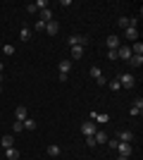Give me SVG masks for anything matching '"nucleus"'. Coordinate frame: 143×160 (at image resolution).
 I'll return each mask as SVG.
<instances>
[{"label": "nucleus", "mask_w": 143, "mask_h": 160, "mask_svg": "<svg viewBox=\"0 0 143 160\" xmlns=\"http://www.w3.org/2000/svg\"><path fill=\"white\" fill-rule=\"evenodd\" d=\"M0 93H2V86H0Z\"/></svg>", "instance_id": "obj_37"}, {"label": "nucleus", "mask_w": 143, "mask_h": 160, "mask_svg": "<svg viewBox=\"0 0 143 160\" xmlns=\"http://www.w3.org/2000/svg\"><path fill=\"white\" fill-rule=\"evenodd\" d=\"M2 50H5V55H14V46H2Z\"/></svg>", "instance_id": "obj_30"}, {"label": "nucleus", "mask_w": 143, "mask_h": 160, "mask_svg": "<svg viewBox=\"0 0 143 160\" xmlns=\"http://www.w3.org/2000/svg\"><path fill=\"white\" fill-rule=\"evenodd\" d=\"M26 12H38V7H36L34 2H29V5H26Z\"/></svg>", "instance_id": "obj_32"}, {"label": "nucleus", "mask_w": 143, "mask_h": 160, "mask_svg": "<svg viewBox=\"0 0 143 160\" xmlns=\"http://www.w3.org/2000/svg\"><path fill=\"white\" fill-rule=\"evenodd\" d=\"M86 146H88V148H93V146H95V141H93V136H86Z\"/></svg>", "instance_id": "obj_33"}, {"label": "nucleus", "mask_w": 143, "mask_h": 160, "mask_svg": "<svg viewBox=\"0 0 143 160\" xmlns=\"http://www.w3.org/2000/svg\"><path fill=\"white\" fill-rule=\"evenodd\" d=\"M129 112H131V117H138V115L143 112V98H136V100H134V105H131Z\"/></svg>", "instance_id": "obj_6"}, {"label": "nucleus", "mask_w": 143, "mask_h": 160, "mask_svg": "<svg viewBox=\"0 0 143 160\" xmlns=\"http://www.w3.org/2000/svg\"><path fill=\"white\" fill-rule=\"evenodd\" d=\"M14 117H17V120H21V122L26 120V117H29L26 105H17V108H14Z\"/></svg>", "instance_id": "obj_8"}, {"label": "nucleus", "mask_w": 143, "mask_h": 160, "mask_svg": "<svg viewBox=\"0 0 143 160\" xmlns=\"http://www.w3.org/2000/svg\"><path fill=\"white\" fill-rule=\"evenodd\" d=\"M0 143H2V148H12V146H14V136H12V134H5Z\"/></svg>", "instance_id": "obj_14"}, {"label": "nucleus", "mask_w": 143, "mask_h": 160, "mask_svg": "<svg viewBox=\"0 0 143 160\" xmlns=\"http://www.w3.org/2000/svg\"><path fill=\"white\" fill-rule=\"evenodd\" d=\"M57 31H60L57 19H53V22H48V24H45V33H48V36H57Z\"/></svg>", "instance_id": "obj_7"}, {"label": "nucleus", "mask_w": 143, "mask_h": 160, "mask_svg": "<svg viewBox=\"0 0 143 160\" xmlns=\"http://www.w3.org/2000/svg\"><path fill=\"white\" fill-rule=\"evenodd\" d=\"M81 58H83V48L74 46V48H72V60H81Z\"/></svg>", "instance_id": "obj_19"}, {"label": "nucleus", "mask_w": 143, "mask_h": 160, "mask_svg": "<svg viewBox=\"0 0 143 160\" xmlns=\"http://www.w3.org/2000/svg\"><path fill=\"white\" fill-rule=\"evenodd\" d=\"M31 36H34V31H31L29 27H24V29L19 31V38L24 41V43H26V41H31Z\"/></svg>", "instance_id": "obj_16"}, {"label": "nucleus", "mask_w": 143, "mask_h": 160, "mask_svg": "<svg viewBox=\"0 0 143 160\" xmlns=\"http://www.w3.org/2000/svg\"><path fill=\"white\" fill-rule=\"evenodd\" d=\"M12 132H14V134L24 132V122H21V120H17V122H14V124H12Z\"/></svg>", "instance_id": "obj_24"}, {"label": "nucleus", "mask_w": 143, "mask_h": 160, "mask_svg": "<svg viewBox=\"0 0 143 160\" xmlns=\"http://www.w3.org/2000/svg\"><path fill=\"white\" fill-rule=\"evenodd\" d=\"M67 43H69V46H72V48H74V46H86V43H88V36H81V33H69V36H67Z\"/></svg>", "instance_id": "obj_1"}, {"label": "nucleus", "mask_w": 143, "mask_h": 160, "mask_svg": "<svg viewBox=\"0 0 143 160\" xmlns=\"http://www.w3.org/2000/svg\"><path fill=\"white\" fill-rule=\"evenodd\" d=\"M117 81H119V86H124V88H134V86H136V77H134L131 72L117 77Z\"/></svg>", "instance_id": "obj_2"}, {"label": "nucleus", "mask_w": 143, "mask_h": 160, "mask_svg": "<svg viewBox=\"0 0 143 160\" xmlns=\"http://www.w3.org/2000/svg\"><path fill=\"white\" fill-rule=\"evenodd\" d=\"M107 58H110L112 62H115V60H119V58H117V50H107Z\"/></svg>", "instance_id": "obj_31"}, {"label": "nucleus", "mask_w": 143, "mask_h": 160, "mask_svg": "<svg viewBox=\"0 0 143 160\" xmlns=\"http://www.w3.org/2000/svg\"><path fill=\"white\" fill-rule=\"evenodd\" d=\"M88 74H91V77H93L95 81H98V79H100V77H102V72H100V67H91V72H88Z\"/></svg>", "instance_id": "obj_23"}, {"label": "nucleus", "mask_w": 143, "mask_h": 160, "mask_svg": "<svg viewBox=\"0 0 143 160\" xmlns=\"http://www.w3.org/2000/svg\"><path fill=\"white\" fill-rule=\"evenodd\" d=\"M24 129H26V132H34V129H36V120L26 117V120H24Z\"/></svg>", "instance_id": "obj_22"}, {"label": "nucleus", "mask_w": 143, "mask_h": 160, "mask_svg": "<svg viewBox=\"0 0 143 160\" xmlns=\"http://www.w3.org/2000/svg\"><path fill=\"white\" fill-rule=\"evenodd\" d=\"M119 27L129 29V17H119Z\"/></svg>", "instance_id": "obj_28"}, {"label": "nucleus", "mask_w": 143, "mask_h": 160, "mask_svg": "<svg viewBox=\"0 0 143 160\" xmlns=\"http://www.w3.org/2000/svg\"><path fill=\"white\" fill-rule=\"evenodd\" d=\"M117 160H129V158H124V155H119V158H117Z\"/></svg>", "instance_id": "obj_35"}, {"label": "nucleus", "mask_w": 143, "mask_h": 160, "mask_svg": "<svg viewBox=\"0 0 143 160\" xmlns=\"http://www.w3.org/2000/svg\"><path fill=\"white\" fill-rule=\"evenodd\" d=\"M129 65L131 67H141L143 65V55H131V58H129Z\"/></svg>", "instance_id": "obj_20"}, {"label": "nucleus", "mask_w": 143, "mask_h": 160, "mask_svg": "<svg viewBox=\"0 0 143 160\" xmlns=\"http://www.w3.org/2000/svg\"><path fill=\"white\" fill-rule=\"evenodd\" d=\"M124 36H126V41H131V43H134V41H138V29H124Z\"/></svg>", "instance_id": "obj_11"}, {"label": "nucleus", "mask_w": 143, "mask_h": 160, "mask_svg": "<svg viewBox=\"0 0 143 160\" xmlns=\"http://www.w3.org/2000/svg\"><path fill=\"white\" fill-rule=\"evenodd\" d=\"M91 117H93V120H100V122H107L110 120V115H95V112L91 115Z\"/></svg>", "instance_id": "obj_26"}, {"label": "nucleus", "mask_w": 143, "mask_h": 160, "mask_svg": "<svg viewBox=\"0 0 143 160\" xmlns=\"http://www.w3.org/2000/svg\"><path fill=\"white\" fill-rule=\"evenodd\" d=\"M107 86H110V91H119V88H122V86H119V81H117V79L107 81Z\"/></svg>", "instance_id": "obj_25"}, {"label": "nucleus", "mask_w": 143, "mask_h": 160, "mask_svg": "<svg viewBox=\"0 0 143 160\" xmlns=\"http://www.w3.org/2000/svg\"><path fill=\"white\" fill-rule=\"evenodd\" d=\"M45 151H48V155H50V158H57V155L62 153V148H60V146H55V143H50Z\"/></svg>", "instance_id": "obj_15"}, {"label": "nucleus", "mask_w": 143, "mask_h": 160, "mask_svg": "<svg viewBox=\"0 0 143 160\" xmlns=\"http://www.w3.org/2000/svg\"><path fill=\"white\" fill-rule=\"evenodd\" d=\"M81 132H83V136H93L98 129H95L93 122H83V124H81Z\"/></svg>", "instance_id": "obj_9"}, {"label": "nucleus", "mask_w": 143, "mask_h": 160, "mask_svg": "<svg viewBox=\"0 0 143 160\" xmlns=\"http://www.w3.org/2000/svg\"><path fill=\"white\" fill-rule=\"evenodd\" d=\"M93 141L95 143H107V134L102 132V129H98V132L93 134Z\"/></svg>", "instance_id": "obj_13"}, {"label": "nucleus", "mask_w": 143, "mask_h": 160, "mask_svg": "<svg viewBox=\"0 0 143 160\" xmlns=\"http://www.w3.org/2000/svg\"><path fill=\"white\" fill-rule=\"evenodd\" d=\"M117 151H119V155H124V158H129V155H131V143H124V141H119V146H117Z\"/></svg>", "instance_id": "obj_10"}, {"label": "nucleus", "mask_w": 143, "mask_h": 160, "mask_svg": "<svg viewBox=\"0 0 143 160\" xmlns=\"http://www.w3.org/2000/svg\"><path fill=\"white\" fill-rule=\"evenodd\" d=\"M131 48L129 46H119L117 48V58H119V60H124V62H129V58H131Z\"/></svg>", "instance_id": "obj_3"}, {"label": "nucleus", "mask_w": 143, "mask_h": 160, "mask_svg": "<svg viewBox=\"0 0 143 160\" xmlns=\"http://www.w3.org/2000/svg\"><path fill=\"white\" fill-rule=\"evenodd\" d=\"M69 69H72V60H62L60 62V72L62 74H69Z\"/></svg>", "instance_id": "obj_21"}, {"label": "nucleus", "mask_w": 143, "mask_h": 160, "mask_svg": "<svg viewBox=\"0 0 143 160\" xmlns=\"http://www.w3.org/2000/svg\"><path fill=\"white\" fill-rule=\"evenodd\" d=\"M0 81H2V74H0Z\"/></svg>", "instance_id": "obj_36"}, {"label": "nucleus", "mask_w": 143, "mask_h": 160, "mask_svg": "<svg viewBox=\"0 0 143 160\" xmlns=\"http://www.w3.org/2000/svg\"><path fill=\"white\" fill-rule=\"evenodd\" d=\"M55 17H53V10L50 7H45V10H41V22L43 24H48V22H53Z\"/></svg>", "instance_id": "obj_12"}, {"label": "nucleus", "mask_w": 143, "mask_h": 160, "mask_svg": "<svg viewBox=\"0 0 143 160\" xmlns=\"http://www.w3.org/2000/svg\"><path fill=\"white\" fill-rule=\"evenodd\" d=\"M5 158L7 160H17V158H19V151H17V148H5Z\"/></svg>", "instance_id": "obj_17"}, {"label": "nucleus", "mask_w": 143, "mask_h": 160, "mask_svg": "<svg viewBox=\"0 0 143 160\" xmlns=\"http://www.w3.org/2000/svg\"><path fill=\"white\" fill-rule=\"evenodd\" d=\"M117 141L131 143V141H134V132H131V129H122V132H117Z\"/></svg>", "instance_id": "obj_4"}, {"label": "nucleus", "mask_w": 143, "mask_h": 160, "mask_svg": "<svg viewBox=\"0 0 143 160\" xmlns=\"http://www.w3.org/2000/svg\"><path fill=\"white\" fill-rule=\"evenodd\" d=\"M129 48H131V53H134V55H143V43H141V41H134Z\"/></svg>", "instance_id": "obj_18"}, {"label": "nucleus", "mask_w": 143, "mask_h": 160, "mask_svg": "<svg viewBox=\"0 0 143 160\" xmlns=\"http://www.w3.org/2000/svg\"><path fill=\"white\" fill-rule=\"evenodd\" d=\"M2 69H5V65H2V62H0V74H2Z\"/></svg>", "instance_id": "obj_34"}, {"label": "nucleus", "mask_w": 143, "mask_h": 160, "mask_svg": "<svg viewBox=\"0 0 143 160\" xmlns=\"http://www.w3.org/2000/svg\"><path fill=\"white\" fill-rule=\"evenodd\" d=\"M105 46H107V50H117V48H119V36L110 33L107 38H105Z\"/></svg>", "instance_id": "obj_5"}, {"label": "nucleus", "mask_w": 143, "mask_h": 160, "mask_svg": "<svg viewBox=\"0 0 143 160\" xmlns=\"http://www.w3.org/2000/svg\"><path fill=\"white\" fill-rule=\"evenodd\" d=\"M34 5L38 7V10H45V7H48V0H36Z\"/></svg>", "instance_id": "obj_27"}, {"label": "nucleus", "mask_w": 143, "mask_h": 160, "mask_svg": "<svg viewBox=\"0 0 143 160\" xmlns=\"http://www.w3.org/2000/svg\"><path fill=\"white\" fill-rule=\"evenodd\" d=\"M34 29H36V31H45V24H43V22L38 19V22H36V24H34Z\"/></svg>", "instance_id": "obj_29"}]
</instances>
